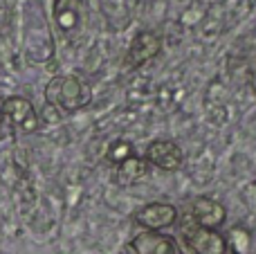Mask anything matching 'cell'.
Segmentation results:
<instances>
[{"label": "cell", "instance_id": "cell-1", "mask_svg": "<svg viewBox=\"0 0 256 254\" xmlns=\"http://www.w3.org/2000/svg\"><path fill=\"white\" fill-rule=\"evenodd\" d=\"M45 99H48V106L66 110V112H74L88 106L90 99H92V90L79 76L63 74V76H54L48 84Z\"/></svg>", "mask_w": 256, "mask_h": 254}, {"label": "cell", "instance_id": "cell-2", "mask_svg": "<svg viewBox=\"0 0 256 254\" xmlns=\"http://www.w3.org/2000/svg\"><path fill=\"white\" fill-rule=\"evenodd\" d=\"M0 115H2V122H7L12 128L20 133H34L40 126V117L34 104L25 97H7L0 104Z\"/></svg>", "mask_w": 256, "mask_h": 254}, {"label": "cell", "instance_id": "cell-3", "mask_svg": "<svg viewBox=\"0 0 256 254\" xmlns=\"http://www.w3.org/2000/svg\"><path fill=\"white\" fill-rule=\"evenodd\" d=\"M184 243L196 254H225L227 241L216 232V230H204L200 225H191L184 228Z\"/></svg>", "mask_w": 256, "mask_h": 254}, {"label": "cell", "instance_id": "cell-4", "mask_svg": "<svg viewBox=\"0 0 256 254\" xmlns=\"http://www.w3.org/2000/svg\"><path fill=\"white\" fill-rule=\"evenodd\" d=\"M178 220V210L168 202H150L144 205L135 214V223L146 228V232H158V230L171 228Z\"/></svg>", "mask_w": 256, "mask_h": 254}, {"label": "cell", "instance_id": "cell-5", "mask_svg": "<svg viewBox=\"0 0 256 254\" xmlns=\"http://www.w3.org/2000/svg\"><path fill=\"white\" fill-rule=\"evenodd\" d=\"M162 50V38H160L155 32H140V34L132 38L130 48L126 52V68H140L146 61L155 58Z\"/></svg>", "mask_w": 256, "mask_h": 254}, {"label": "cell", "instance_id": "cell-6", "mask_svg": "<svg viewBox=\"0 0 256 254\" xmlns=\"http://www.w3.org/2000/svg\"><path fill=\"white\" fill-rule=\"evenodd\" d=\"M182 148L176 142H168V140H155L148 148H146V162H150L153 166L164 171H176L182 166Z\"/></svg>", "mask_w": 256, "mask_h": 254}, {"label": "cell", "instance_id": "cell-7", "mask_svg": "<svg viewBox=\"0 0 256 254\" xmlns=\"http://www.w3.org/2000/svg\"><path fill=\"white\" fill-rule=\"evenodd\" d=\"M135 254H180V246L173 236L158 232H142L130 241Z\"/></svg>", "mask_w": 256, "mask_h": 254}, {"label": "cell", "instance_id": "cell-8", "mask_svg": "<svg viewBox=\"0 0 256 254\" xmlns=\"http://www.w3.org/2000/svg\"><path fill=\"white\" fill-rule=\"evenodd\" d=\"M191 216H194L196 225L204 230H216L225 223V207L220 205L214 198H196L194 205H191Z\"/></svg>", "mask_w": 256, "mask_h": 254}, {"label": "cell", "instance_id": "cell-9", "mask_svg": "<svg viewBox=\"0 0 256 254\" xmlns=\"http://www.w3.org/2000/svg\"><path fill=\"white\" fill-rule=\"evenodd\" d=\"M54 18L63 32H74L81 25V2L79 0H61L56 4Z\"/></svg>", "mask_w": 256, "mask_h": 254}, {"label": "cell", "instance_id": "cell-10", "mask_svg": "<svg viewBox=\"0 0 256 254\" xmlns=\"http://www.w3.org/2000/svg\"><path fill=\"white\" fill-rule=\"evenodd\" d=\"M146 171H148V162L142 160V158H137V156H130V158H126L124 162L117 164L115 178H117L120 184H132V182H137V180L144 178Z\"/></svg>", "mask_w": 256, "mask_h": 254}, {"label": "cell", "instance_id": "cell-11", "mask_svg": "<svg viewBox=\"0 0 256 254\" xmlns=\"http://www.w3.org/2000/svg\"><path fill=\"white\" fill-rule=\"evenodd\" d=\"M227 248H232L234 254H250V246H252V238H250V232L243 228H234L230 232V236L225 238Z\"/></svg>", "mask_w": 256, "mask_h": 254}, {"label": "cell", "instance_id": "cell-12", "mask_svg": "<svg viewBox=\"0 0 256 254\" xmlns=\"http://www.w3.org/2000/svg\"><path fill=\"white\" fill-rule=\"evenodd\" d=\"M135 156L132 153V146L128 142H115L110 148H108V160L115 162V164H120V162H124L126 158Z\"/></svg>", "mask_w": 256, "mask_h": 254}, {"label": "cell", "instance_id": "cell-13", "mask_svg": "<svg viewBox=\"0 0 256 254\" xmlns=\"http://www.w3.org/2000/svg\"><path fill=\"white\" fill-rule=\"evenodd\" d=\"M180 254H196V252L191 250V248L186 246V243H182V250H180Z\"/></svg>", "mask_w": 256, "mask_h": 254}, {"label": "cell", "instance_id": "cell-14", "mask_svg": "<svg viewBox=\"0 0 256 254\" xmlns=\"http://www.w3.org/2000/svg\"><path fill=\"white\" fill-rule=\"evenodd\" d=\"M252 88H254V94H256V72L252 74Z\"/></svg>", "mask_w": 256, "mask_h": 254}, {"label": "cell", "instance_id": "cell-15", "mask_svg": "<svg viewBox=\"0 0 256 254\" xmlns=\"http://www.w3.org/2000/svg\"><path fill=\"white\" fill-rule=\"evenodd\" d=\"M0 138H2V115H0Z\"/></svg>", "mask_w": 256, "mask_h": 254}]
</instances>
